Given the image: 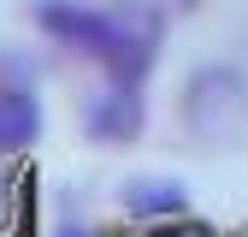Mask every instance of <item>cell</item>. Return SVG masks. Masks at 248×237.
I'll list each match as a JSON object with an SVG mask.
<instances>
[{"mask_svg":"<svg viewBox=\"0 0 248 237\" xmlns=\"http://www.w3.org/2000/svg\"><path fill=\"white\" fill-rule=\"evenodd\" d=\"M183 118H189V131L201 142H231V136H242V125H248V83L236 71H225V66L195 71L189 95H183Z\"/></svg>","mask_w":248,"mask_h":237,"instance_id":"obj_1","label":"cell"},{"mask_svg":"<svg viewBox=\"0 0 248 237\" xmlns=\"http://www.w3.org/2000/svg\"><path fill=\"white\" fill-rule=\"evenodd\" d=\"M42 136V101L30 89H0V154H18Z\"/></svg>","mask_w":248,"mask_h":237,"instance_id":"obj_2","label":"cell"},{"mask_svg":"<svg viewBox=\"0 0 248 237\" xmlns=\"http://www.w3.org/2000/svg\"><path fill=\"white\" fill-rule=\"evenodd\" d=\"M142 125V101H136V83H112V95L89 113V131L95 136H107V142H118V136H130Z\"/></svg>","mask_w":248,"mask_h":237,"instance_id":"obj_3","label":"cell"},{"mask_svg":"<svg viewBox=\"0 0 248 237\" xmlns=\"http://www.w3.org/2000/svg\"><path fill=\"white\" fill-rule=\"evenodd\" d=\"M183 202H189L183 184H160V178H142V184L124 190V207H130V214H177Z\"/></svg>","mask_w":248,"mask_h":237,"instance_id":"obj_4","label":"cell"},{"mask_svg":"<svg viewBox=\"0 0 248 237\" xmlns=\"http://www.w3.org/2000/svg\"><path fill=\"white\" fill-rule=\"evenodd\" d=\"M59 237H83V231H59Z\"/></svg>","mask_w":248,"mask_h":237,"instance_id":"obj_5","label":"cell"}]
</instances>
